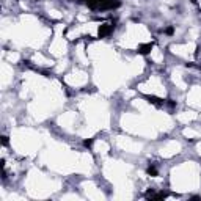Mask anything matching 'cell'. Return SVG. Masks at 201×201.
I'll use <instances>...</instances> for the list:
<instances>
[{"instance_id":"obj_4","label":"cell","mask_w":201,"mask_h":201,"mask_svg":"<svg viewBox=\"0 0 201 201\" xmlns=\"http://www.w3.org/2000/svg\"><path fill=\"white\" fill-rule=\"evenodd\" d=\"M91 145H93V140H85V146L87 148H90Z\"/></svg>"},{"instance_id":"obj_1","label":"cell","mask_w":201,"mask_h":201,"mask_svg":"<svg viewBox=\"0 0 201 201\" xmlns=\"http://www.w3.org/2000/svg\"><path fill=\"white\" fill-rule=\"evenodd\" d=\"M112 30H113V25L105 24V25H102V27L99 29V36H105V35H109Z\"/></svg>"},{"instance_id":"obj_2","label":"cell","mask_w":201,"mask_h":201,"mask_svg":"<svg viewBox=\"0 0 201 201\" xmlns=\"http://www.w3.org/2000/svg\"><path fill=\"white\" fill-rule=\"evenodd\" d=\"M151 49H153V44H151V42H148V44H141V46L138 47V54H148Z\"/></svg>"},{"instance_id":"obj_3","label":"cell","mask_w":201,"mask_h":201,"mask_svg":"<svg viewBox=\"0 0 201 201\" xmlns=\"http://www.w3.org/2000/svg\"><path fill=\"white\" fill-rule=\"evenodd\" d=\"M148 174H151V176H156V174H157L156 167H149V168H148Z\"/></svg>"}]
</instances>
